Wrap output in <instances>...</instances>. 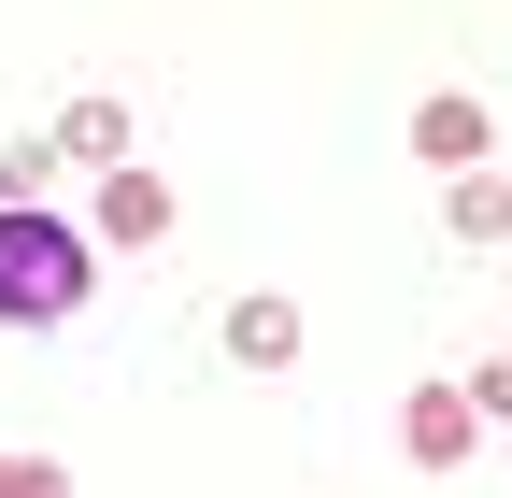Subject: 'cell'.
<instances>
[{
    "instance_id": "obj_9",
    "label": "cell",
    "mask_w": 512,
    "mask_h": 498,
    "mask_svg": "<svg viewBox=\"0 0 512 498\" xmlns=\"http://www.w3.org/2000/svg\"><path fill=\"white\" fill-rule=\"evenodd\" d=\"M0 498H72V470L57 456H0Z\"/></svg>"
},
{
    "instance_id": "obj_4",
    "label": "cell",
    "mask_w": 512,
    "mask_h": 498,
    "mask_svg": "<svg viewBox=\"0 0 512 498\" xmlns=\"http://www.w3.org/2000/svg\"><path fill=\"white\" fill-rule=\"evenodd\" d=\"M171 228H185V200H171L143 157H128V171H100V228H86V242H171Z\"/></svg>"
},
{
    "instance_id": "obj_2",
    "label": "cell",
    "mask_w": 512,
    "mask_h": 498,
    "mask_svg": "<svg viewBox=\"0 0 512 498\" xmlns=\"http://www.w3.org/2000/svg\"><path fill=\"white\" fill-rule=\"evenodd\" d=\"M484 143H498V114H484L470 86H441V100H413V157H427V171H484Z\"/></svg>"
},
{
    "instance_id": "obj_1",
    "label": "cell",
    "mask_w": 512,
    "mask_h": 498,
    "mask_svg": "<svg viewBox=\"0 0 512 498\" xmlns=\"http://www.w3.org/2000/svg\"><path fill=\"white\" fill-rule=\"evenodd\" d=\"M100 299V242L57 214V200H29V214H0V328H72Z\"/></svg>"
},
{
    "instance_id": "obj_6",
    "label": "cell",
    "mask_w": 512,
    "mask_h": 498,
    "mask_svg": "<svg viewBox=\"0 0 512 498\" xmlns=\"http://www.w3.org/2000/svg\"><path fill=\"white\" fill-rule=\"evenodd\" d=\"M228 370H299V299H228Z\"/></svg>"
},
{
    "instance_id": "obj_7",
    "label": "cell",
    "mask_w": 512,
    "mask_h": 498,
    "mask_svg": "<svg viewBox=\"0 0 512 498\" xmlns=\"http://www.w3.org/2000/svg\"><path fill=\"white\" fill-rule=\"evenodd\" d=\"M43 185H57V143H0V214H29Z\"/></svg>"
},
{
    "instance_id": "obj_5",
    "label": "cell",
    "mask_w": 512,
    "mask_h": 498,
    "mask_svg": "<svg viewBox=\"0 0 512 498\" xmlns=\"http://www.w3.org/2000/svg\"><path fill=\"white\" fill-rule=\"evenodd\" d=\"M57 157H72V171H128V157H143V129H128V100L114 86H86L72 114H57V129H43Z\"/></svg>"
},
{
    "instance_id": "obj_8",
    "label": "cell",
    "mask_w": 512,
    "mask_h": 498,
    "mask_svg": "<svg viewBox=\"0 0 512 498\" xmlns=\"http://www.w3.org/2000/svg\"><path fill=\"white\" fill-rule=\"evenodd\" d=\"M456 228H470V242H498V228H512V200H498L484 171H456Z\"/></svg>"
},
{
    "instance_id": "obj_3",
    "label": "cell",
    "mask_w": 512,
    "mask_h": 498,
    "mask_svg": "<svg viewBox=\"0 0 512 498\" xmlns=\"http://www.w3.org/2000/svg\"><path fill=\"white\" fill-rule=\"evenodd\" d=\"M399 442H413V470H456V456L484 442V413H470V385H413V399H399Z\"/></svg>"
}]
</instances>
